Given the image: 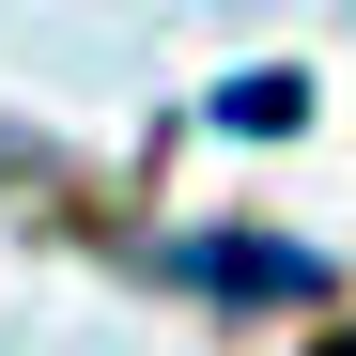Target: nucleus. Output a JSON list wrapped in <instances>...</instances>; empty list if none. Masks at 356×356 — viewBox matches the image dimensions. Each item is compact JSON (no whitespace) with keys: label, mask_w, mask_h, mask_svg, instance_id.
<instances>
[{"label":"nucleus","mask_w":356,"mask_h":356,"mask_svg":"<svg viewBox=\"0 0 356 356\" xmlns=\"http://www.w3.org/2000/svg\"><path fill=\"white\" fill-rule=\"evenodd\" d=\"M186 279H217V294H325L310 248H232V232H217V248H186Z\"/></svg>","instance_id":"nucleus-1"},{"label":"nucleus","mask_w":356,"mask_h":356,"mask_svg":"<svg viewBox=\"0 0 356 356\" xmlns=\"http://www.w3.org/2000/svg\"><path fill=\"white\" fill-rule=\"evenodd\" d=\"M341 356H356V341H341Z\"/></svg>","instance_id":"nucleus-2"}]
</instances>
